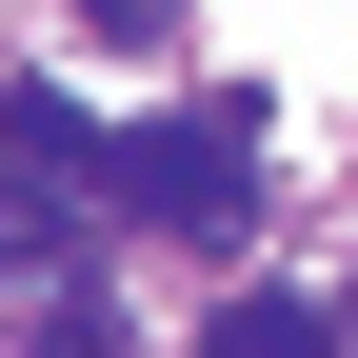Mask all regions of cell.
<instances>
[{"instance_id": "8992f818", "label": "cell", "mask_w": 358, "mask_h": 358, "mask_svg": "<svg viewBox=\"0 0 358 358\" xmlns=\"http://www.w3.org/2000/svg\"><path fill=\"white\" fill-rule=\"evenodd\" d=\"M319 338H358V299H338V319H319Z\"/></svg>"}, {"instance_id": "3957f363", "label": "cell", "mask_w": 358, "mask_h": 358, "mask_svg": "<svg viewBox=\"0 0 358 358\" xmlns=\"http://www.w3.org/2000/svg\"><path fill=\"white\" fill-rule=\"evenodd\" d=\"M199 358H319V299H219Z\"/></svg>"}, {"instance_id": "5b68a950", "label": "cell", "mask_w": 358, "mask_h": 358, "mask_svg": "<svg viewBox=\"0 0 358 358\" xmlns=\"http://www.w3.org/2000/svg\"><path fill=\"white\" fill-rule=\"evenodd\" d=\"M80 20H100V40H179V0H80Z\"/></svg>"}, {"instance_id": "6da1fadb", "label": "cell", "mask_w": 358, "mask_h": 358, "mask_svg": "<svg viewBox=\"0 0 358 358\" xmlns=\"http://www.w3.org/2000/svg\"><path fill=\"white\" fill-rule=\"evenodd\" d=\"M100 179L140 219H179V239H219V219L259 199V100H179V120H140V140H100Z\"/></svg>"}, {"instance_id": "277c9868", "label": "cell", "mask_w": 358, "mask_h": 358, "mask_svg": "<svg viewBox=\"0 0 358 358\" xmlns=\"http://www.w3.org/2000/svg\"><path fill=\"white\" fill-rule=\"evenodd\" d=\"M20 358H120V319H100V299H60V319H40Z\"/></svg>"}, {"instance_id": "7a4b0ae2", "label": "cell", "mask_w": 358, "mask_h": 358, "mask_svg": "<svg viewBox=\"0 0 358 358\" xmlns=\"http://www.w3.org/2000/svg\"><path fill=\"white\" fill-rule=\"evenodd\" d=\"M80 179H100V120H80L60 80H0V199H40V219H60Z\"/></svg>"}]
</instances>
